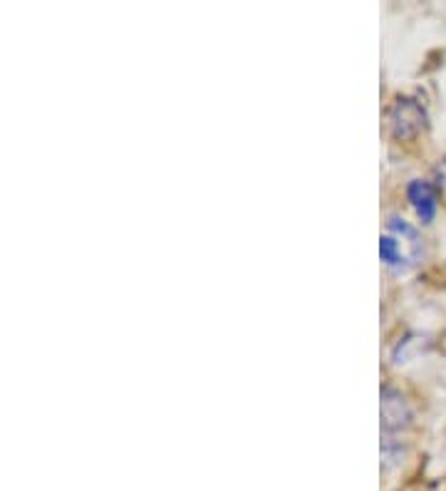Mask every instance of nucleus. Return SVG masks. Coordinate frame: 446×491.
Instances as JSON below:
<instances>
[{
  "label": "nucleus",
  "mask_w": 446,
  "mask_h": 491,
  "mask_svg": "<svg viewBox=\"0 0 446 491\" xmlns=\"http://www.w3.org/2000/svg\"><path fill=\"white\" fill-rule=\"evenodd\" d=\"M389 125H392V135L397 139H412L427 127V112L417 99L399 97L389 112Z\"/></svg>",
  "instance_id": "obj_1"
},
{
  "label": "nucleus",
  "mask_w": 446,
  "mask_h": 491,
  "mask_svg": "<svg viewBox=\"0 0 446 491\" xmlns=\"http://www.w3.org/2000/svg\"><path fill=\"white\" fill-rule=\"evenodd\" d=\"M409 422H412V410L407 400L399 395L397 390L385 387L382 390V427L387 432H397V430H404Z\"/></svg>",
  "instance_id": "obj_2"
},
{
  "label": "nucleus",
  "mask_w": 446,
  "mask_h": 491,
  "mask_svg": "<svg viewBox=\"0 0 446 491\" xmlns=\"http://www.w3.org/2000/svg\"><path fill=\"white\" fill-rule=\"evenodd\" d=\"M407 196L414 212L419 213V219L424 223H429L437 213V192L429 182H412L407 189Z\"/></svg>",
  "instance_id": "obj_3"
},
{
  "label": "nucleus",
  "mask_w": 446,
  "mask_h": 491,
  "mask_svg": "<svg viewBox=\"0 0 446 491\" xmlns=\"http://www.w3.org/2000/svg\"><path fill=\"white\" fill-rule=\"evenodd\" d=\"M379 256L385 263L389 266H397L399 260H402V250H399V243L395 239H389V236H382L379 239Z\"/></svg>",
  "instance_id": "obj_4"
},
{
  "label": "nucleus",
  "mask_w": 446,
  "mask_h": 491,
  "mask_svg": "<svg viewBox=\"0 0 446 491\" xmlns=\"http://www.w3.org/2000/svg\"><path fill=\"white\" fill-rule=\"evenodd\" d=\"M434 176H437V189L446 196V159L434 169Z\"/></svg>",
  "instance_id": "obj_5"
}]
</instances>
